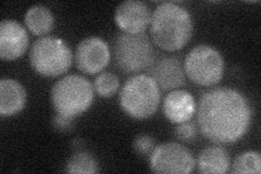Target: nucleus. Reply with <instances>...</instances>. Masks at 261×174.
Returning <instances> with one entry per match:
<instances>
[{"mask_svg":"<svg viewBox=\"0 0 261 174\" xmlns=\"http://www.w3.org/2000/svg\"><path fill=\"white\" fill-rule=\"evenodd\" d=\"M120 81L116 74L105 71L95 79L94 88L97 95L101 98H110L118 92Z\"/></svg>","mask_w":261,"mask_h":174,"instance_id":"nucleus-19","label":"nucleus"},{"mask_svg":"<svg viewBox=\"0 0 261 174\" xmlns=\"http://www.w3.org/2000/svg\"><path fill=\"white\" fill-rule=\"evenodd\" d=\"M197 109L194 96L184 89H174L165 97L162 103L163 115L174 124L192 120Z\"/></svg>","mask_w":261,"mask_h":174,"instance_id":"nucleus-13","label":"nucleus"},{"mask_svg":"<svg viewBox=\"0 0 261 174\" xmlns=\"http://www.w3.org/2000/svg\"><path fill=\"white\" fill-rule=\"evenodd\" d=\"M95 88L88 79L70 74L57 81L50 90V102L57 114L75 119L94 102Z\"/></svg>","mask_w":261,"mask_h":174,"instance_id":"nucleus-4","label":"nucleus"},{"mask_svg":"<svg viewBox=\"0 0 261 174\" xmlns=\"http://www.w3.org/2000/svg\"><path fill=\"white\" fill-rule=\"evenodd\" d=\"M147 74L156 82L162 92H171L185 85L186 74L181 58L175 55L156 57Z\"/></svg>","mask_w":261,"mask_h":174,"instance_id":"nucleus-10","label":"nucleus"},{"mask_svg":"<svg viewBox=\"0 0 261 174\" xmlns=\"http://www.w3.org/2000/svg\"><path fill=\"white\" fill-rule=\"evenodd\" d=\"M64 171L67 173L94 174L100 171L99 163L95 157L85 151H80L73 154L65 163Z\"/></svg>","mask_w":261,"mask_h":174,"instance_id":"nucleus-17","label":"nucleus"},{"mask_svg":"<svg viewBox=\"0 0 261 174\" xmlns=\"http://www.w3.org/2000/svg\"><path fill=\"white\" fill-rule=\"evenodd\" d=\"M228 172L233 174H259L261 172L260 154L251 151L240 154L231 164Z\"/></svg>","mask_w":261,"mask_h":174,"instance_id":"nucleus-18","label":"nucleus"},{"mask_svg":"<svg viewBox=\"0 0 261 174\" xmlns=\"http://www.w3.org/2000/svg\"><path fill=\"white\" fill-rule=\"evenodd\" d=\"M74 59L76 68L81 72L89 76L101 73L111 59L109 45L100 37H86L77 45Z\"/></svg>","mask_w":261,"mask_h":174,"instance_id":"nucleus-9","label":"nucleus"},{"mask_svg":"<svg viewBox=\"0 0 261 174\" xmlns=\"http://www.w3.org/2000/svg\"><path fill=\"white\" fill-rule=\"evenodd\" d=\"M27 104V90L13 79L0 81V115L4 118L20 113Z\"/></svg>","mask_w":261,"mask_h":174,"instance_id":"nucleus-14","label":"nucleus"},{"mask_svg":"<svg viewBox=\"0 0 261 174\" xmlns=\"http://www.w3.org/2000/svg\"><path fill=\"white\" fill-rule=\"evenodd\" d=\"M161 101L160 88L148 74H135L126 80L119 94L123 112L135 120H146L157 112Z\"/></svg>","mask_w":261,"mask_h":174,"instance_id":"nucleus-3","label":"nucleus"},{"mask_svg":"<svg viewBox=\"0 0 261 174\" xmlns=\"http://www.w3.org/2000/svg\"><path fill=\"white\" fill-rule=\"evenodd\" d=\"M73 120L74 119H70L67 117H63V115L57 114L54 118L53 126L57 131H60V132L70 131L73 127Z\"/></svg>","mask_w":261,"mask_h":174,"instance_id":"nucleus-22","label":"nucleus"},{"mask_svg":"<svg viewBox=\"0 0 261 174\" xmlns=\"http://www.w3.org/2000/svg\"><path fill=\"white\" fill-rule=\"evenodd\" d=\"M156 140L150 135L138 134L133 140L134 152L142 157V158H148L156 148Z\"/></svg>","mask_w":261,"mask_h":174,"instance_id":"nucleus-20","label":"nucleus"},{"mask_svg":"<svg viewBox=\"0 0 261 174\" xmlns=\"http://www.w3.org/2000/svg\"><path fill=\"white\" fill-rule=\"evenodd\" d=\"M186 77L199 86L210 87L221 82L224 74V59L218 49L200 44L191 49L184 60Z\"/></svg>","mask_w":261,"mask_h":174,"instance_id":"nucleus-7","label":"nucleus"},{"mask_svg":"<svg viewBox=\"0 0 261 174\" xmlns=\"http://www.w3.org/2000/svg\"><path fill=\"white\" fill-rule=\"evenodd\" d=\"M29 31L36 36H44L55 27V15L48 7L43 5L32 6L24 16Z\"/></svg>","mask_w":261,"mask_h":174,"instance_id":"nucleus-16","label":"nucleus"},{"mask_svg":"<svg viewBox=\"0 0 261 174\" xmlns=\"http://www.w3.org/2000/svg\"><path fill=\"white\" fill-rule=\"evenodd\" d=\"M151 39L144 34L119 33L114 38L113 58L117 68L124 74L147 71L156 59Z\"/></svg>","mask_w":261,"mask_h":174,"instance_id":"nucleus-5","label":"nucleus"},{"mask_svg":"<svg viewBox=\"0 0 261 174\" xmlns=\"http://www.w3.org/2000/svg\"><path fill=\"white\" fill-rule=\"evenodd\" d=\"M195 167L198 173H226L230 171L231 157L222 146H208L199 153Z\"/></svg>","mask_w":261,"mask_h":174,"instance_id":"nucleus-15","label":"nucleus"},{"mask_svg":"<svg viewBox=\"0 0 261 174\" xmlns=\"http://www.w3.org/2000/svg\"><path fill=\"white\" fill-rule=\"evenodd\" d=\"M150 8L140 0H126L121 3L114 11V22L122 33L144 34L150 27Z\"/></svg>","mask_w":261,"mask_h":174,"instance_id":"nucleus-11","label":"nucleus"},{"mask_svg":"<svg viewBox=\"0 0 261 174\" xmlns=\"http://www.w3.org/2000/svg\"><path fill=\"white\" fill-rule=\"evenodd\" d=\"M195 164L190 149L174 142L157 145L149 157V168L158 174H189L194 171Z\"/></svg>","mask_w":261,"mask_h":174,"instance_id":"nucleus-8","label":"nucleus"},{"mask_svg":"<svg viewBox=\"0 0 261 174\" xmlns=\"http://www.w3.org/2000/svg\"><path fill=\"white\" fill-rule=\"evenodd\" d=\"M196 113L200 133L217 145L239 142L247 134L252 118L247 97L238 89L225 86L203 93Z\"/></svg>","mask_w":261,"mask_h":174,"instance_id":"nucleus-1","label":"nucleus"},{"mask_svg":"<svg viewBox=\"0 0 261 174\" xmlns=\"http://www.w3.org/2000/svg\"><path fill=\"white\" fill-rule=\"evenodd\" d=\"M194 34V20L190 11L175 3H161L152 11L151 40L166 52L185 47Z\"/></svg>","mask_w":261,"mask_h":174,"instance_id":"nucleus-2","label":"nucleus"},{"mask_svg":"<svg viewBox=\"0 0 261 174\" xmlns=\"http://www.w3.org/2000/svg\"><path fill=\"white\" fill-rule=\"evenodd\" d=\"M73 54L65 41L56 36H43L34 41L30 51V64L39 76L56 78L72 65Z\"/></svg>","mask_w":261,"mask_h":174,"instance_id":"nucleus-6","label":"nucleus"},{"mask_svg":"<svg viewBox=\"0 0 261 174\" xmlns=\"http://www.w3.org/2000/svg\"><path fill=\"white\" fill-rule=\"evenodd\" d=\"M29 33L21 23L5 19L0 23V57L4 60L19 59L29 48Z\"/></svg>","mask_w":261,"mask_h":174,"instance_id":"nucleus-12","label":"nucleus"},{"mask_svg":"<svg viewBox=\"0 0 261 174\" xmlns=\"http://www.w3.org/2000/svg\"><path fill=\"white\" fill-rule=\"evenodd\" d=\"M198 131L199 129L197 124L190 120V121L176 124L175 130H174V135L179 142L192 143L196 139V137H197Z\"/></svg>","mask_w":261,"mask_h":174,"instance_id":"nucleus-21","label":"nucleus"}]
</instances>
